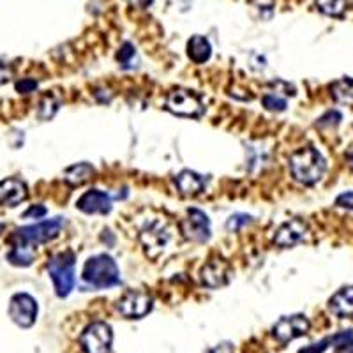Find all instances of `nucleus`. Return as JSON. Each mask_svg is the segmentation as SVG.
Returning a JSON list of instances; mask_svg holds the SVG:
<instances>
[{"mask_svg":"<svg viewBox=\"0 0 353 353\" xmlns=\"http://www.w3.org/2000/svg\"><path fill=\"white\" fill-rule=\"evenodd\" d=\"M327 170L325 157L314 147H302L290 156V172L297 182L313 185L320 181Z\"/></svg>","mask_w":353,"mask_h":353,"instance_id":"nucleus-1","label":"nucleus"},{"mask_svg":"<svg viewBox=\"0 0 353 353\" xmlns=\"http://www.w3.org/2000/svg\"><path fill=\"white\" fill-rule=\"evenodd\" d=\"M83 281L94 288H110L121 283V272L115 260L108 254H97L88 258L83 267Z\"/></svg>","mask_w":353,"mask_h":353,"instance_id":"nucleus-2","label":"nucleus"},{"mask_svg":"<svg viewBox=\"0 0 353 353\" xmlns=\"http://www.w3.org/2000/svg\"><path fill=\"white\" fill-rule=\"evenodd\" d=\"M74 254L65 251L50 258L48 272L53 281V288L59 297H68L74 288Z\"/></svg>","mask_w":353,"mask_h":353,"instance_id":"nucleus-3","label":"nucleus"},{"mask_svg":"<svg viewBox=\"0 0 353 353\" xmlns=\"http://www.w3.org/2000/svg\"><path fill=\"white\" fill-rule=\"evenodd\" d=\"M165 108L170 113L179 117H189V119H198L205 113V106L201 103L200 96L188 88H175L166 96Z\"/></svg>","mask_w":353,"mask_h":353,"instance_id":"nucleus-4","label":"nucleus"},{"mask_svg":"<svg viewBox=\"0 0 353 353\" xmlns=\"http://www.w3.org/2000/svg\"><path fill=\"white\" fill-rule=\"evenodd\" d=\"M62 228H64V219L62 217H53V219L41 221L36 225L23 226V228L17 230L14 241L28 245H39L55 239L62 232Z\"/></svg>","mask_w":353,"mask_h":353,"instance_id":"nucleus-5","label":"nucleus"},{"mask_svg":"<svg viewBox=\"0 0 353 353\" xmlns=\"http://www.w3.org/2000/svg\"><path fill=\"white\" fill-rule=\"evenodd\" d=\"M140 241L143 244L145 254L149 258H157L165 251L170 241L168 225L163 219L147 221L140 232Z\"/></svg>","mask_w":353,"mask_h":353,"instance_id":"nucleus-6","label":"nucleus"},{"mask_svg":"<svg viewBox=\"0 0 353 353\" xmlns=\"http://www.w3.org/2000/svg\"><path fill=\"white\" fill-rule=\"evenodd\" d=\"M112 343V327L105 321H94L80 336V345L85 353H110Z\"/></svg>","mask_w":353,"mask_h":353,"instance_id":"nucleus-7","label":"nucleus"},{"mask_svg":"<svg viewBox=\"0 0 353 353\" xmlns=\"http://www.w3.org/2000/svg\"><path fill=\"white\" fill-rule=\"evenodd\" d=\"M154 299L145 290H129L117 304L119 313L128 320H140L152 311Z\"/></svg>","mask_w":353,"mask_h":353,"instance_id":"nucleus-8","label":"nucleus"},{"mask_svg":"<svg viewBox=\"0 0 353 353\" xmlns=\"http://www.w3.org/2000/svg\"><path fill=\"white\" fill-rule=\"evenodd\" d=\"M9 316L21 329H28L36 323L37 302L28 293H17L9 302Z\"/></svg>","mask_w":353,"mask_h":353,"instance_id":"nucleus-9","label":"nucleus"},{"mask_svg":"<svg viewBox=\"0 0 353 353\" xmlns=\"http://www.w3.org/2000/svg\"><path fill=\"white\" fill-rule=\"evenodd\" d=\"M309 329H311V323H309L304 314H292V316H283L281 320L277 321L276 325L272 327V336L281 345H286V343L293 341L297 337L305 336Z\"/></svg>","mask_w":353,"mask_h":353,"instance_id":"nucleus-10","label":"nucleus"},{"mask_svg":"<svg viewBox=\"0 0 353 353\" xmlns=\"http://www.w3.org/2000/svg\"><path fill=\"white\" fill-rule=\"evenodd\" d=\"M182 233L184 237L193 242H207L210 239V221L207 214L198 209H189L188 217L182 221Z\"/></svg>","mask_w":353,"mask_h":353,"instance_id":"nucleus-11","label":"nucleus"},{"mask_svg":"<svg viewBox=\"0 0 353 353\" xmlns=\"http://www.w3.org/2000/svg\"><path fill=\"white\" fill-rule=\"evenodd\" d=\"M200 277L201 283L207 288H221V286L228 285L230 279H232V267L223 258H212V260L203 265Z\"/></svg>","mask_w":353,"mask_h":353,"instance_id":"nucleus-12","label":"nucleus"},{"mask_svg":"<svg viewBox=\"0 0 353 353\" xmlns=\"http://www.w3.org/2000/svg\"><path fill=\"white\" fill-rule=\"evenodd\" d=\"M309 228L302 219H290L286 221L285 225L279 226V230L274 235V244L277 248L288 249L293 248V245L301 244L307 239Z\"/></svg>","mask_w":353,"mask_h":353,"instance_id":"nucleus-13","label":"nucleus"},{"mask_svg":"<svg viewBox=\"0 0 353 353\" xmlns=\"http://www.w3.org/2000/svg\"><path fill=\"white\" fill-rule=\"evenodd\" d=\"M77 207L83 214H108L112 210V196L99 189H92L77 201Z\"/></svg>","mask_w":353,"mask_h":353,"instance_id":"nucleus-14","label":"nucleus"},{"mask_svg":"<svg viewBox=\"0 0 353 353\" xmlns=\"http://www.w3.org/2000/svg\"><path fill=\"white\" fill-rule=\"evenodd\" d=\"M27 185L18 179H6L0 182V205L17 207L27 200Z\"/></svg>","mask_w":353,"mask_h":353,"instance_id":"nucleus-15","label":"nucleus"},{"mask_svg":"<svg viewBox=\"0 0 353 353\" xmlns=\"http://www.w3.org/2000/svg\"><path fill=\"white\" fill-rule=\"evenodd\" d=\"M330 346H336L337 350H346L353 346V332L346 330V332L334 334V336L321 339L320 343H313V345L305 346V348L299 350V353H325Z\"/></svg>","mask_w":353,"mask_h":353,"instance_id":"nucleus-16","label":"nucleus"},{"mask_svg":"<svg viewBox=\"0 0 353 353\" xmlns=\"http://www.w3.org/2000/svg\"><path fill=\"white\" fill-rule=\"evenodd\" d=\"M205 179L196 172L191 170H182L179 175L175 176V185L184 196H196L205 189Z\"/></svg>","mask_w":353,"mask_h":353,"instance_id":"nucleus-17","label":"nucleus"},{"mask_svg":"<svg viewBox=\"0 0 353 353\" xmlns=\"http://www.w3.org/2000/svg\"><path fill=\"white\" fill-rule=\"evenodd\" d=\"M330 313L339 318L353 316V286H345L329 301Z\"/></svg>","mask_w":353,"mask_h":353,"instance_id":"nucleus-18","label":"nucleus"},{"mask_svg":"<svg viewBox=\"0 0 353 353\" xmlns=\"http://www.w3.org/2000/svg\"><path fill=\"white\" fill-rule=\"evenodd\" d=\"M188 55L194 64H205L212 55L210 41L205 36H193L188 43Z\"/></svg>","mask_w":353,"mask_h":353,"instance_id":"nucleus-19","label":"nucleus"},{"mask_svg":"<svg viewBox=\"0 0 353 353\" xmlns=\"http://www.w3.org/2000/svg\"><path fill=\"white\" fill-rule=\"evenodd\" d=\"M34 258H36V248L21 244V242H14L12 249L8 253V260L14 267H28V265H32Z\"/></svg>","mask_w":353,"mask_h":353,"instance_id":"nucleus-20","label":"nucleus"},{"mask_svg":"<svg viewBox=\"0 0 353 353\" xmlns=\"http://www.w3.org/2000/svg\"><path fill=\"white\" fill-rule=\"evenodd\" d=\"M96 173L92 165H88V163H78V165L69 166L68 170L64 172V181L68 182L69 185H81L85 184L87 181H90Z\"/></svg>","mask_w":353,"mask_h":353,"instance_id":"nucleus-21","label":"nucleus"},{"mask_svg":"<svg viewBox=\"0 0 353 353\" xmlns=\"http://www.w3.org/2000/svg\"><path fill=\"white\" fill-rule=\"evenodd\" d=\"M332 96L339 103H353V80L352 78H343L341 81L334 83Z\"/></svg>","mask_w":353,"mask_h":353,"instance_id":"nucleus-22","label":"nucleus"},{"mask_svg":"<svg viewBox=\"0 0 353 353\" xmlns=\"http://www.w3.org/2000/svg\"><path fill=\"white\" fill-rule=\"evenodd\" d=\"M318 11L327 17H341L346 9V0H316Z\"/></svg>","mask_w":353,"mask_h":353,"instance_id":"nucleus-23","label":"nucleus"},{"mask_svg":"<svg viewBox=\"0 0 353 353\" xmlns=\"http://www.w3.org/2000/svg\"><path fill=\"white\" fill-rule=\"evenodd\" d=\"M59 106H61V101L57 99L53 94H48V96L41 101L39 110H37V115H39V119H43V121H50V119H52V117L57 113Z\"/></svg>","mask_w":353,"mask_h":353,"instance_id":"nucleus-24","label":"nucleus"},{"mask_svg":"<svg viewBox=\"0 0 353 353\" xmlns=\"http://www.w3.org/2000/svg\"><path fill=\"white\" fill-rule=\"evenodd\" d=\"M134 57H137L134 46L131 43H124L121 46V50H119V53H117V61H119V64L124 69H132L137 65L134 64Z\"/></svg>","mask_w":353,"mask_h":353,"instance_id":"nucleus-25","label":"nucleus"},{"mask_svg":"<svg viewBox=\"0 0 353 353\" xmlns=\"http://www.w3.org/2000/svg\"><path fill=\"white\" fill-rule=\"evenodd\" d=\"M261 103H263V106L269 112H285L286 110V99L285 97L279 96V92H269L265 94L263 99H261Z\"/></svg>","mask_w":353,"mask_h":353,"instance_id":"nucleus-26","label":"nucleus"},{"mask_svg":"<svg viewBox=\"0 0 353 353\" xmlns=\"http://www.w3.org/2000/svg\"><path fill=\"white\" fill-rule=\"evenodd\" d=\"M251 221H253V217L248 216V214H233V216L226 221V230H228V232H241V230L245 228Z\"/></svg>","mask_w":353,"mask_h":353,"instance_id":"nucleus-27","label":"nucleus"},{"mask_svg":"<svg viewBox=\"0 0 353 353\" xmlns=\"http://www.w3.org/2000/svg\"><path fill=\"white\" fill-rule=\"evenodd\" d=\"M37 88V81L32 80V78H23L17 83V90L20 94H30Z\"/></svg>","mask_w":353,"mask_h":353,"instance_id":"nucleus-28","label":"nucleus"},{"mask_svg":"<svg viewBox=\"0 0 353 353\" xmlns=\"http://www.w3.org/2000/svg\"><path fill=\"white\" fill-rule=\"evenodd\" d=\"M336 205L337 207H341V209H348L353 210V193H343L336 198Z\"/></svg>","mask_w":353,"mask_h":353,"instance_id":"nucleus-29","label":"nucleus"},{"mask_svg":"<svg viewBox=\"0 0 353 353\" xmlns=\"http://www.w3.org/2000/svg\"><path fill=\"white\" fill-rule=\"evenodd\" d=\"M46 212H48V210H46V207H44V205H34V207H30V209H28L23 216L41 219L43 216H46Z\"/></svg>","mask_w":353,"mask_h":353,"instance_id":"nucleus-30","label":"nucleus"},{"mask_svg":"<svg viewBox=\"0 0 353 353\" xmlns=\"http://www.w3.org/2000/svg\"><path fill=\"white\" fill-rule=\"evenodd\" d=\"M207 353H235V348H233L232 343L225 341V343H219L217 346L210 348Z\"/></svg>","mask_w":353,"mask_h":353,"instance_id":"nucleus-31","label":"nucleus"},{"mask_svg":"<svg viewBox=\"0 0 353 353\" xmlns=\"http://www.w3.org/2000/svg\"><path fill=\"white\" fill-rule=\"evenodd\" d=\"M12 77V69L9 65H6L4 62H0V85L8 83Z\"/></svg>","mask_w":353,"mask_h":353,"instance_id":"nucleus-32","label":"nucleus"},{"mask_svg":"<svg viewBox=\"0 0 353 353\" xmlns=\"http://www.w3.org/2000/svg\"><path fill=\"white\" fill-rule=\"evenodd\" d=\"M128 2H129V6H132V8L145 9V8H149L154 0H128Z\"/></svg>","mask_w":353,"mask_h":353,"instance_id":"nucleus-33","label":"nucleus"},{"mask_svg":"<svg viewBox=\"0 0 353 353\" xmlns=\"http://www.w3.org/2000/svg\"><path fill=\"white\" fill-rule=\"evenodd\" d=\"M346 163H348L350 168L353 170V149H350V152L346 154Z\"/></svg>","mask_w":353,"mask_h":353,"instance_id":"nucleus-34","label":"nucleus"}]
</instances>
